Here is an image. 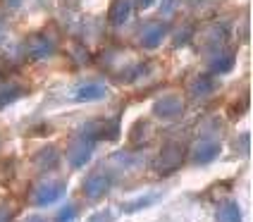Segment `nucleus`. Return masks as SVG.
<instances>
[{
    "instance_id": "f257e3e1",
    "label": "nucleus",
    "mask_w": 253,
    "mask_h": 222,
    "mask_svg": "<svg viewBox=\"0 0 253 222\" xmlns=\"http://www.w3.org/2000/svg\"><path fill=\"white\" fill-rule=\"evenodd\" d=\"M62 194H65V184L62 181H41L31 191V201L36 206H50V203L60 201Z\"/></svg>"
},
{
    "instance_id": "f03ea898",
    "label": "nucleus",
    "mask_w": 253,
    "mask_h": 222,
    "mask_svg": "<svg viewBox=\"0 0 253 222\" xmlns=\"http://www.w3.org/2000/svg\"><path fill=\"white\" fill-rule=\"evenodd\" d=\"M91 153H93V139L91 136H79V139H74L70 143V148H67V160H70L72 167H82L91 158Z\"/></svg>"
},
{
    "instance_id": "7ed1b4c3",
    "label": "nucleus",
    "mask_w": 253,
    "mask_h": 222,
    "mask_svg": "<svg viewBox=\"0 0 253 222\" xmlns=\"http://www.w3.org/2000/svg\"><path fill=\"white\" fill-rule=\"evenodd\" d=\"M110 191V179L103 175V172H93L88 175V179L84 181V196L86 198H103V196Z\"/></svg>"
},
{
    "instance_id": "20e7f679",
    "label": "nucleus",
    "mask_w": 253,
    "mask_h": 222,
    "mask_svg": "<svg viewBox=\"0 0 253 222\" xmlns=\"http://www.w3.org/2000/svg\"><path fill=\"white\" fill-rule=\"evenodd\" d=\"M155 115L163 117V120L179 117L182 115V100H179V96H163L155 103Z\"/></svg>"
},
{
    "instance_id": "39448f33",
    "label": "nucleus",
    "mask_w": 253,
    "mask_h": 222,
    "mask_svg": "<svg viewBox=\"0 0 253 222\" xmlns=\"http://www.w3.org/2000/svg\"><path fill=\"white\" fill-rule=\"evenodd\" d=\"M163 39H165V27L158 24V22H151L139 31V43L143 48H155Z\"/></svg>"
},
{
    "instance_id": "423d86ee",
    "label": "nucleus",
    "mask_w": 253,
    "mask_h": 222,
    "mask_svg": "<svg viewBox=\"0 0 253 222\" xmlns=\"http://www.w3.org/2000/svg\"><path fill=\"white\" fill-rule=\"evenodd\" d=\"M182 163V148L179 146H168L165 151L158 155V170L163 172H169Z\"/></svg>"
},
{
    "instance_id": "0eeeda50",
    "label": "nucleus",
    "mask_w": 253,
    "mask_h": 222,
    "mask_svg": "<svg viewBox=\"0 0 253 222\" xmlns=\"http://www.w3.org/2000/svg\"><path fill=\"white\" fill-rule=\"evenodd\" d=\"M217 155H220V143H215V141H201L196 146V151H194V160L201 163V165H206V163H212Z\"/></svg>"
},
{
    "instance_id": "6e6552de",
    "label": "nucleus",
    "mask_w": 253,
    "mask_h": 222,
    "mask_svg": "<svg viewBox=\"0 0 253 222\" xmlns=\"http://www.w3.org/2000/svg\"><path fill=\"white\" fill-rule=\"evenodd\" d=\"M53 53V41L45 39V36H34L27 43V55L29 57H45Z\"/></svg>"
},
{
    "instance_id": "1a4fd4ad",
    "label": "nucleus",
    "mask_w": 253,
    "mask_h": 222,
    "mask_svg": "<svg viewBox=\"0 0 253 222\" xmlns=\"http://www.w3.org/2000/svg\"><path fill=\"white\" fill-rule=\"evenodd\" d=\"M105 96V86L100 82H86L82 84L79 89H77V93H74V98L77 100H98V98Z\"/></svg>"
},
{
    "instance_id": "9d476101",
    "label": "nucleus",
    "mask_w": 253,
    "mask_h": 222,
    "mask_svg": "<svg viewBox=\"0 0 253 222\" xmlns=\"http://www.w3.org/2000/svg\"><path fill=\"white\" fill-rule=\"evenodd\" d=\"M217 222H241V210L234 201H225L217 206Z\"/></svg>"
},
{
    "instance_id": "9b49d317",
    "label": "nucleus",
    "mask_w": 253,
    "mask_h": 222,
    "mask_svg": "<svg viewBox=\"0 0 253 222\" xmlns=\"http://www.w3.org/2000/svg\"><path fill=\"white\" fill-rule=\"evenodd\" d=\"M57 160H60V155H57V151L53 148V146H45V148H41V153L36 155V165L39 167H55Z\"/></svg>"
},
{
    "instance_id": "f8f14e48",
    "label": "nucleus",
    "mask_w": 253,
    "mask_h": 222,
    "mask_svg": "<svg viewBox=\"0 0 253 222\" xmlns=\"http://www.w3.org/2000/svg\"><path fill=\"white\" fill-rule=\"evenodd\" d=\"M217 53H220V55H212L208 65H211L212 72H227L232 67L234 57H232V53H227V50H217Z\"/></svg>"
},
{
    "instance_id": "ddd939ff",
    "label": "nucleus",
    "mask_w": 253,
    "mask_h": 222,
    "mask_svg": "<svg viewBox=\"0 0 253 222\" xmlns=\"http://www.w3.org/2000/svg\"><path fill=\"white\" fill-rule=\"evenodd\" d=\"M129 17V0H115L113 10H110V22L113 24H122Z\"/></svg>"
},
{
    "instance_id": "4468645a",
    "label": "nucleus",
    "mask_w": 253,
    "mask_h": 222,
    "mask_svg": "<svg viewBox=\"0 0 253 222\" xmlns=\"http://www.w3.org/2000/svg\"><path fill=\"white\" fill-rule=\"evenodd\" d=\"M19 96H22V91H19L14 84H2V86H0V108H5L7 103L17 100Z\"/></svg>"
},
{
    "instance_id": "2eb2a0df",
    "label": "nucleus",
    "mask_w": 253,
    "mask_h": 222,
    "mask_svg": "<svg viewBox=\"0 0 253 222\" xmlns=\"http://www.w3.org/2000/svg\"><path fill=\"white\" fill-rule=\"evenodd\" d=\"M191 91H194L196 96H206V93H211L212 91V82L211 79H206V77H198V79H194Z\"/></svg>"
},
{
    "instance_id": "dca6fc26",
    "label": "nucleus",
    "mask_w": 253,
    "mask_h": 222,
    "mask_svg": "<svg viewBox=\"0 0 253 222\" xmlns=\"http://www.w3.org/2000/svg\"><path fill=\"white\" fill-rule=\"evenodd\" d=\"M74 215H77V208H74L72 203H67L65 208L57 213V222H72L74 220Z\"/></svg>"
},
{
    "instance_id": "f3484780",
    "label": "nucleus",
    "mask_w": 253,
    "mask_h": 222,
    "mask_svg": "<svg viewBox=\"0 0 253 222\" xmlns=\"http://www.w3.org/2000/svg\"><path fill=\"white\" fill-rule=\"evenodd\" d=\"M12 218H14V210L7 208L5 203H0V222H12Z\"/></svg>"
},
{
    "instance_id": "a211bd4d",
    "label": "nucleus",
    "mask_w": 253,
    "mask_h": 222,
    "mask_svg": "<svg viewBox=\"0 0 253 222\" xmlns=\"http://www.w3.org/2000/svg\"><path fill=\"white\" fill-rule=\"evenodd\" d=\"M86 222H110V213L108 210H103V213H96V215H91Z\"/></svg>"
},
{
    "instance_id": "6ab92c4d",
    "label": "nucleus",
    "mask_w": 253,
    "mask_h": 222,
    "mask_svg": "<svg viewBox=\"0 0 253 222\" xmlns=\"http://www.w3.org/2000/svg\"><path fill=\"white\" fill-rule=\"evenodd\" d=\"M7 2V7H19L22 5V0H5Z\"/></svg>"
},
{
    "instance_id": "aec40b11",
    "label": "nucleus",
    "mask_w": 253,
    "mask_h": 222,
    "mask_svg": "<svg viewBox=\"0 0 253 222\" xmlns=\"http://www.w3.org/2000/svg\"><path fill=\"white\" fill-rule=\"evenodd\" d=\"M136 2H139V7H148V5H151L153 0H136Z\"/></svg>"
},
{
    "instance_id": "412c9836",
    "label": "nucleus",
    "mask_w": 253,
    "mask_h": 222,
    "mask_svg": "<svg viewBox=\"0 0 253 222\" xmlns=\"http://www.w3.org/2000/svg\"><path fill=\"white\" fill-rule=\"evenodd\" d=\"M24 222H45V220H43V218H36V215H34V218H27Z\"/></svg>"
},
{
    "instance_id": "4be33fe9",
    "label": "nucleus",
    "mask_w": 253,
    "mask_h": 222,
    "mask_svg": "<svg viewBox=\"0 0 253 222\" xmlns=\"http://www.w3.org/2000/svg\"><path fill=\"white\" fill-rule=\"evenodd\" d=\"M0 41H2V29H0Z\"/></svg>"
}]
</instances>
